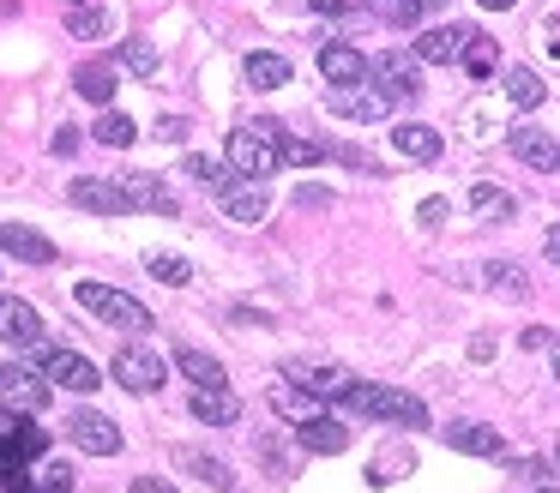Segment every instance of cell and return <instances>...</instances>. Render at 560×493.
I'll return each instance as SVG.
<instances>
[{"instance_id": "1", "label": "cell", "mask_w": 560, "mask_h": 493, "mask_svg": "<svg viewBox=\"0 0 560 493\" xmlns=\"http://www.w3.org/2000/svg\"><path fill=\"white\" fill-rule=\"evenodd\" d=\"M223 156H230L235 175L271 180L283 168V127H278V120H242V127L223 139Z\"/></svg>"}, {"instance_id": "2", "label": "cell", "mask_w": 560, "mask_h": 493, "mask_svg": "<svg viewBox=\"0 0 560 493\" xmlns=\"http://www.w3.org/2000/svg\"><path fill=\"white\" fill-rule=\"evenodd\" d=\"M343 409H355V415L368 421H392V427H428V403L416 391H398V385H350V397H343Z\"/></svg>"}, {"instance_id": "3", "label": "cell", "mask_w": 560, "mask_h": 493, "mask_svg": "<svg viewBox=\"0 0 560 493\" xmlns=\"http://www.w3.org/2000/svg\"><path fill=\"white\" fill-rule=\"evenodd\" d=\"M73 295H79V307L97 313L103 325H115V331H151V307H145V301H133V295H121V289H109V283H79Z\"/></svg>"}, {"instance_id": "4", "label": "cell", "mask_w": 560, "mask_h": 493, "mask_svg": "<svg viewBox=\"0 0 560 493\" xmlns=\"http://www.w3.org/2000/svg\"><path fill=\"white\" fill-rule=\"evenodd\" d=\"M368 79H374L380 91L392 96V103H404V96H422V55H416V48H386V55L368 60Z\"/></svg>"}, {"instance_id": "5", "label": "cell", "mask_w": 560, "mask_h": 493, "mask_svg": "<svg viewBox=\"0 0 560 493\" xmlns=\"http://www.w3.org/2000/svg\"><path fill=\"white\" fill-rule=\"evenodd\" d=\"M283 379L290 385H302L307 397H319V403H331V397H350V385H355V373L350 367H338V361H307V355H295V361H283Z\"/></svg>"}, {"instance_id": "6", "label": "cell", "mask_w": 560, "mask_h": 493, "mask_svg": "<svg viewBox=\"0 0 560 493\" xmlns=\"http://www.w3.org/2000/svg\"><path fill=\"white\" fill-rule=\"evenodd\" d=\"M49 391H55V385L43 379V367L0 361V403H7V409H19V415H37V409H49Z\"/></svg>"}, {"instance_id": "7", "label": "cell", "mask_w": 560, "mask_h": 493, "mask_svg": "<svg viewBox=\"0 0 560 493\" xmlns=\"http://www.w3.org/2000/svg\"><path fill=\"white\" fill-rule=\"evenodd\" d=\"M49 451V433L31 427V415H19V409H7L0 415V476H13V469H25L31 457Z\"/></svg>"}, {"instance_id": "8", "label": "cell", "mask_w": 560, "mask_h": 493, "mask_svg": "<svg viewBox=\"0 0 560 493\" xmlns=\"http://www.w3.org/2000/svg\"><path fill=\"white\" fill-rule=\"evenodd\" d=\"M37 367H43V379H49V385H67V391H79V397L103 385V373L91 367L79 349H61V343H37Z\"/></svg>"}, {"instance_id": "9", "label": "cell", "mask_w": 560, "mask_h": 493, "mask_svg": "<svg viewBox=\"0 0 560 493\" xmlns=\"http://www.w3.org/2000/svg\"><path fill=\"white\" fill-rule=\"evenodd\" d=\"M326 108H331V115H343V120H362V127H374V120L392 115V96L380 91V84L368 91V79H362V84H331V91H326Z\"/></svg>"}, {"instance_id": "10", "label": "cell", "mask_w": 560, "mask_h": 493, "mask_svg": "<svg viewBox=\"0 0 560 493\" xmlns=\"http://www.w3.org/2000/svg\"><path fill=\"white\" fill-rule=\"evenodd\" d=\"M115 385L121 391H133V397H151L163 385V361L151 355V349H139V343H127V349H115Z\"/></svg>"}, {"instance_id": "11", "label": "cell", "mask_w": 560, "mask_h": 493, "mask_svg": "<svg viewBox=\"0 0 560 493\" xmlns=\"http://www.w3.org/2000/svg\"><path fill=\"white\" fill-rule=\"evenodd\" d=\"M470 43H476V31H464V24H434V31H416V55H422L428 67H458Z\"/></svg>"}, {"instance_id": "12", "label": "cell", "mask_w": 560, "mask_h": 493, "mask_svg": "<svg viewBox=\"0 0 560 493\" xmlns=\"http://www.w3.org/2000/svg\"><path fill=\"white\" fill-rule=\"evenodd\" d=\"M211 199H218V211L235 216V223H259V216L271 211V192L259 187V180H247V175H235L230 187H218Z\"/></svg>"}, {"instance_id": "13", "label": "cell", "mask_w": 560, "mask_h": 493, "mask_svg": "<svg viewBox=\"0 0 560 493\" xmlns=\"http://www.w3.org/2000/svg\"><path fill=\"white\" fill-rule=\"evenodd\" d=\"M67 433H73V445H79V451H91V457H115V451H121V427H115L109 415H97V409H79V415L67 421Z\"/></svg>"}, {"instance_id": "14", "label": "cell", "mask_w": 560, "mask_h": 493, "mask_svg": "<svg viewBox=\"0 0 560 493\" xmlns=\"http://www.w3.org/2000/svg\"><path fill=\"white\" fill-rule=\"evenodd\" d=\"M0 343H19V349H37L43 343V313L19 295H0Z\"/></svg>"}, {"instance_id": "15", "label": "cell", "mask_w": 560, "mask_h": 493, "mask_svg": "<svg viewBox=\"0 0 560 493\" xmlns=\"http://www.w3.org/2000/svg\"><path fill=\"white\" fill-rule=\"evenodd\" d=\"M67 199H73L79 211H97V216H121L127 211L121 180H103V175H79L73 187H67Z\"/></svg>"}, {"instance_id": "16", "label": "cell", "mask_w": 560, "mask_h": 493, "mask_svg": "<svg viewBox=\"0 0 560 493\" xmlns=\"http://www.w3.org/2000/svg\"><path fill=\"white\" fill-rule=\"evenodd\" d=\"M506 144H512V156H518L524 168H560V144H555V132H542V127H512L506 132Z\"/></svg>"}, {"instance_id": "17", "label": "cell", "mask_w": 560, "mask_h": 493, "mask_svg": "<svg viewBox=\"0 0 560 493\" xmlns=\"http://www.w3.org/2000/svg\"><path fill=\"white\" fill-rule=\"evenodd\" d=\"M194 421H206V427H235L242 421V403H235L230 385H194Z\"/></svg>"}, {"instance_id": "18", "label": "cell", "mask_w": 560, "mask_h": 493, "mask_svg": "<svg viewBox=\"0 0 560 493\" xmlns=\"http://www.w3.org/2000/svg\"><path fill=\"white\" fill-rule=\"evenodd\" d=\"M0 253H13L25 265H55V240L37 235L31 223H0Z\"/></svg>"}, {"instance_id": "19", "label": "cell", "mask_w": 560, "mask_h": 493, "mask_svg": "<svg viewBox=\"0 0 560 493\" xmlns=\"http://www.w3.org/2000/svg\"><path fill=\"white\" fill-rule=\"evenodd\" d=\"M127 211H151V216H175V192L158 175H121Z\"/></svg>"}, {"instance_id": "20", "label": "cell", "mask_w": 560, "mask_h": 493, "mask_svg": "<svg viewBox=\"0 0 560 493\" xmlns=\"http://www.w3.org/2000/svg\"><path fill=\"white\" fill-rule=\"evenodd\" d=\"M319 72H326V84H362L368 79V55L355 43H326L319 48Z\"/></svg>"}, {"instance_id": "21", "label": "cell", "mask_w": 560, "mask_h": 493, "mask_svg": "<svg viewBox=\"0 0 560 493\" xmlns=\"http://www.w3.org/2000/svg\"><path fill=\"white\" fill-rule=\"evenodd\" d=\"M392 151H398L404 163H440V151H446V144H440L434 127H422V120H404V127L392 132Z\"/></svg>"}, {"instance_id": "22", "label": "cell", "mask_w": 560, "mask_h": 493, "mask_svg": "<svg viewBox=\"0 0 560 493\" xmlns=\"http://www.w3.org/2000/svg\"><path fill=\"white\" fill-rule=\"evenodd\" d=\"M446 445H452V451H464V457H500V451H506V439H500L494 427H482V421H452Z\"/></svg>"}, {"instance_id": "23", "label": "cell", "mask_w": 560, "mask_h": 493, "mask_svg": "<svg viewBox=\"0 0 560 493\" xmlns=\"http://www.w3.org/2000/svg\"><path fill=\"white\" fill-rule=\"evenodd\" d=\"M73 91L85 96V103L109 108L115 103V60H85V67L73 72Z\"/></svg>"}, {"instance_id": "24", "label": "cell", "mask_w": 560, "mask_h": 493, "mask_svg": "<svg viewBox=\"0 0 560 493\" xmlns=\"http://www.w3.org/2000/svg\"><path fill=\"white\" fill-rule=\"evenodd\" d=\"M500 91H506V103H512V108H542L548 84L536 79L530 67H506V72H500Z\"/></svg>"}, {"instance_id": "25", "label": "cell", "mask_w": 560, "mask_h": 493, "mask_svg": "<svg viewBox=\"0 0 560 493\" xmlns=\"http://www.w3.org/2000/svg\"><path fill=\"white\" fill-rule=\"evenodd\" d=\"M295 433H302V445H307V451H319V457H338L343 445H350V427H338L331 415H314V421H302Z\"/></svg>"}, {"instance_id": "26", "label": "cell", "mask_w": 560, "mask_h": 493, "mask_svg": "<svg viewBox=\"0 0 560 493\" xmlns=\"http://www.w3.org/2000/svg\"><path fill=\"white\" fill-rule=\"evenodd\" d=\"M266 397H271V409H278V415H290V421H295V427L319 415V397H307L302 385H290V379H278V385H271Z\"/></svg>"}, {"instance_id": "27", "label": "cell", "mask_w": 560, "mask_h": 493, "mask_svg": "<svg viewBox=\"0 0 560 493\" xmlns=\"http://www.w3.org/2000/svg\"><path fill=\"white\" fill-rule=\"evenodd\" d=\"M470 211H476V223H506L518 204H512V192L506 187H494V180H482V187H470Z\"/></svg>"}, {"instance_id": "28", "label": "cell", "mask_w": 560, "mask_h": 493, "mask_svg": "<svg viewBox=\"0 0 560 493\" xmlns=\"http://www.w3.org/2000/svg\"><path fill=\"white\" fill-rule=\"evenodd\" d=\"M247 84H254V91H278V84H290V60L283 55H247Z\"/></svg>"}, {"instance_id": "29", "label": "cell", "mask_w": 560, "mask_h": 493, "mask_svg": "<svg viewBox=\"0 0 560 493\" xmlns=\"http://www.w3.org/2000/svg\"><path fill=\"white\" fill-rule=\"evenodd\" d=\"M97 144H109V151H127V144L139 139V127H133V115H121V108H103V120H97V132H91Z\"/></svg>"}, {"instance_id": "30", "label": "cell", "mask_w": 560, "mask_h": 493, "mask_svg": "<svg viewBox=\"0 0 560 493\" xmlns=\"http://www.w3.org/2000/svg\"><path fill=\"white\" fill-rule=\"evenodd\" d=\"M115 67H127L133 79H151V72H158V48H151L145 36H127V43L115 48Z\"/></svg>"}, {"instance_id": "31", "label": "cell", "mask_w": 560, "mask_h": 493, "mask_svg": "<svg viewBox=\"0 0 560 493\" xmlns=\"http://www.w3.org/2000/svg\"><path fill=\"white\" fill-rule=\"evenodd\" d=\"M368 12H374L380 24H392V31H416V19H422V0H368Z\"/></svg>"}, {"instance_id": "32", "label": "cell", "mask_w": 560, "mask_h": 493, "mask_svg": "<svg viewBox=\"0 0 560 493\" xmlns=\"http://www.w3.org/2000/svg\"><path fill=\"white\" fill-rule=\"evenodd\" d=\"M175 367H182L194 385H223V361H211L206 349H175Z\"/></svg>"}, {"instance_id": "33", "label": "cell", "mask_w": 560, "mask_h": 493, "mask_svg": "<svg viewBox=\"0 0 560 493\" xmlns=\"http://www.w3.org/2000/svg\"><path fill=\"white\" fill-rule=\"evenodd\" d=\"M145 271L158 277V283H170V289L194 283V265H187L182 253H145Z\"/></svg>"}, {"instance_id": "34", "label": "cell", "mask_w": 560, "mask_h": 493, "mask_svg": "<svg viewBox=\"0 0 560 493\" xmlns=\"http://www.w3.org/2000/svg\"><path fill=\"white\" fill-rule=\"evenodd\" d=\"M494 67H500V48H494V36H482V31H476V43L464 48V72H470V79H488Z\"/></svg>"}, {"instance_id": "35", "label": "cell", "mask_w": 560, "mask_h": 493, "mask_svg": "<svg viewBox=\"0 0 560 493\" xmlns=\"http://www.w3.org/2000/svg\"><path fill=\"white\" fill-rule=\"evenodd\" d=\"M482 277L500 289V295H512V301H524V295H530V277H524L518 265H500V259H494V265H482Z\"/></svg>"}, {"instance_id": "36", "label": "cell", "mask_w": 560, "mask_h": 493, "mask_svg": "<svg viewBox=\"0 0 560 493\" xmlns=\"http://www.w3.org/2000/svg\"><path fill=\"white\" fill-rule=\"evenodd\" d=\"M175 463H182V469H194L199 481H211V488H235V476L218 463V457H206V451H182Z\"/></svg>"}, {"instance_id": "37", "label": "cell", "mask_w": 560, "mask_h": 493, "mask_svg": "<svg viewBox=\"0 0 560 493\" xmlns=\"http://www.w3.org/2000/svg\"><path fill=\"white\" fill-rule=\"evenodd\" d=\"M187 175H194V180H206V187L211 192H218V187H230V180H235V168H230V156H223V163H211V156H187Z\"/></svg>"}, {"instance_id": "38", "label": "cell", "mask_w": 560, "mask_h": 493, "mask_svg": "<svg viewBox=\"0 0 560 493\" xmlns=\"http://www.w3.org/2000/svg\"><path fill=\"white\" fill-rule=\"evenodd\" d=\"M67 31H73L79 43H91V36H109V12H103V7H73Z\"/></svg>"}, {"instance_id": "39", "label": "cell", "mask_w": 560, "mask_h": 493, "mask_svg": "<svg viewBox=\"0 0 560 493\" xmlns=\"http://www.w3.org/2000/svg\"><path fill=\"white\" fill-rule=\"evenodd\" d=\"M37 488H43V493H73V469H67V463H43Z\"/></svg>"}, {"instance_id": "40", "label": "cell", "mask_w": 560, "mask_h": 493, "mask_svg": "<svg viewBox=\"0 0 560 493\" xmlns=\"http://www.w3.org/2000/svg\"><path fill=\"white\" fill-rule=\"evenodd\" d=\"M283 163H319V144H307V139H290V132H283Z\"/></svg>"}, {"instance_id": "41", "label": "cell", "mask_w": 560, "mask_h": 493, "mask_svg": "<svg viewBox=\"0 0 560 493\" xmlns=\"http://www.w3.org/2000/svg\"><path fill=\"white\" fill-rule=\"evenodd\" d=\"M446 216H452V204H446V199H428L422 211H416V223H422V228H440Z\"/></svg>"}, {"instance_id": "42", "label": "cell", "mask_w": 560, "mask_h": 493, "mask_svg": "<svg viewBox=\"0 0 560 493\" xmlns=\"http://www.w3.org/2000/svg\"><path fill=\"white\" fill-rule=\"evenodd\" d=\"M542 48H548V55L560 60V7H555V12H548V19H542Z\"/></svg>"}, {"instance_id": "43", "label": "cell", "mask_w": 560, "mask_h": 493, "mask_svg": "<svg viewBox=\"0 0 560 493\" xmlns=\"http://www.w3.org/2000/svg\"><path fill=\"white\" fill-rule=\"evenodd\" d=\"M49 151H55V156H73V151H79V127H61V132L49 139Z\"/></svg>"}, {"instance_id": "44", "label": "cell", "mask_w": 560, "mask_h": 493, "mask_svg": "<svg viewBox=\"0 0 560 493\" xmlns=\"http://www.w3.org/2000/svg\"><path fill=\"white\" fill-rule=\"evenodd\" d=\"M133 493H175V488H170L163 476H139V481H133Z\"/></svg>"}, {"instance_id": "45", "label": "cell", "mask_w": 560, "mask_h": 493, "mask_svg": "<svg viewBox=\"0 0 560 493\" xmlns=\"http://www.w3.org/2000/svg\"><path fill=\"white\" fill-rule=\"evenodd\" d=\"M307 7H314V12H350L355 0H307Z\"/></svg>"}, {"instance_id": "46", "label": "cell", "mask_w": 560, "mask_h": 493, "mask_svg": "<svg viewBox=\"0 0 560 493\" xmlns=\"http://www.w3.org/2000/svg\"><path fill=\"white\" fill-rule=\"evenodd\" d=\"M542 253H548V259H555V265H560V223H555V228H548V240H542Z\"/></svg>"}, {"instance_id": "47", "label": "cell", "mask_w": 560, "mask_h": 493, "mask_svg": "<svg viewBox=\"0 0 560 493\" xmlns=\"http://www.w3.org/2000/svg\"><path fill=\"white\" fill-rule=\"evenodd\" d=\"M476 7H488V12H506V7H518V0H476Z\"/></svg>"}, {"instance_id": "48", "label": "cell", "mask_w": 560, "mask_h": 493, "mask_svg": "<svg viewBox=\"0 0 560 493\" xmlns=\"http://www.w3.org/2000/svg\"><path fill=\"white\" fill-rule=\"evenodd\" d=\"M422 7H428V12H434V7H446V0H422Z\"/></svg>"}, {"instance_id": "49", "label": "cell", "mask_w": 560, "mask_h": 493, "mask_svg": "<svg viewBox=\"0 0 560 493\" xmlns=\"http://www.w3.org/2000/svg\"><path fill=\"white\" fill-rule=\"evenodd\" d=\"M555 379H560V349H555Z\"/></svg>"}, {"instance_id": "50", "label": "cell", "mask_w": 560, "mask_h": 493, "mask_svg": "<svg viewBox=\"0 0 560 493\" xmlns=\"http://www.w3.org/2000/svg\"><path fill=\"white\" fill-rule=\"evenodd\" d=\"M536 493H555V488H536Z\"/></svg>"}, {"instance_id": "51", "label": "cell", "mask_w": 560, "mask_h": 493, "mask_svg": "<svg viewBox=\"0 0 560 493\" xmlns=\"http://www.w3.org/2000/svg\"><path fill=\"white\" fill-rule=\"evenodd\" d=\"M73 7H79V0H73Z\"/></svg>"}]
</instances>
